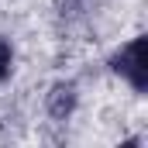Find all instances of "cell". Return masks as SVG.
<instances>
[{
  "mask_svg": "<svg viewBox=\"0 0 148 148\" xmlns=\"http://www.w3.org/2000/svg\"><path fill=\"white\" fill-rule=\"evenodd\" d=\"M114 73H121L134 90H145L148 86V41L145 38L127 41V45L114 55Z\"/></svg>",
  "mask_w": 148,
  "mask_h": 148,
  "instance_id": "obj_1",
  "label": "cell"
},
{
  "mask_svg": "<svg viewBox=\"0 0 148 148\" xmlns=\"http://www.w3.org/2000/svg\"><path fill=\"white\" fill-rule=\"evenodd\" d=\"M76 107V90L69 83H59V86H52V93H48V114L55 117V121H66Z\"/></svg>",
  "mask_w": 148,
  "mask_h": 148,
  "instance_id": "obj_2",
  "label": "cell"
},
{
  "mask_svg": "<svg viewBox=\"0 0 148 148\" xmlns=\"http://www.w3.org/2000/svg\"><path fill=\"white\" fill-rule=\"evenodd\" d=\"M10 62H14V52H10V45L0 38V79L10 76Z\"/></svg>",
  "mask_w": 148,
  "mask_h": 148,
  "instance_id": "obj_3",
  "label": "cell"
}]
</instances>
